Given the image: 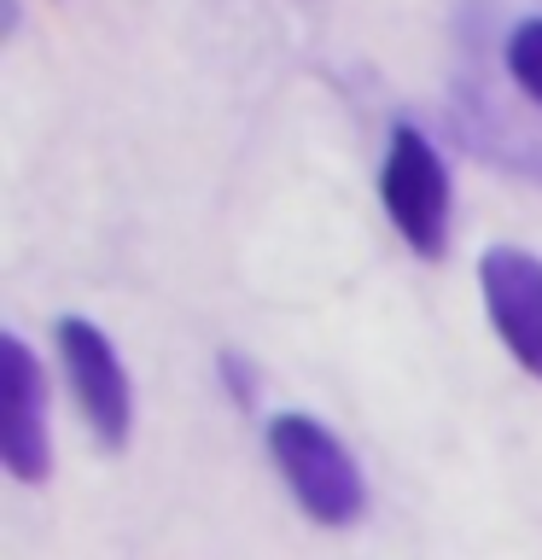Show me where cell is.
<instances>
[{
  "label": "cell",
  "mask_w": 542,
  "mask_h": 560,
  "mask_svg": "<svg viewBox=\"0 0 542 560\" xmlns=\"http://www.w3.org/2000/svg\"><path fill=\"white\" fill-rule=\"evenodd\" d=\"M269 462L286 479L292 502L315 525H327V532H344V525H356L367 514V479H362L356 455L315 415L286 409L269 420Z\"/></svg>",
  "instance_id": "obj_1"
},
{
  "label": "cell",
  "mask_w": 542,
  "mask_h": 560,
  "mask_svg": "<svg viewBox=\"0 0 542 560\" xmlns=\"http://www.w3.org/2000/svg\"><path fill=\"white\" fill-rule=\"evenodd\" d=\"M379 199H385V217H391V228L414 257L437 262L449 252V210H455L449 164L414 122H397L391 140H385Z\"/></svg>",
  "instance_id": "obj_2"
},
{
  "label": "cell",
  "mask_w": 542,
  "mask_h": 560,
  "mask_svg": "<svg viewBox=\"0 0 542 560\" xmlns=\"http://www.w3.org/2000/svg\"><path fill=\"white\" fill-rule=\"evenodd\" d=\"M59 362H64L70 397H76L87 432H94L111 455L129 450V432H134V385H129V368H122L111 332L94 327L87 315H64V322H59Z\"/></svg>",
  "instance_id": "obj_3"
},
{
  "label": "cell",
  "mask_w": 542,
  "mask_h": 560,
  "mask_svg": "<svg viewBox=\"0 0 542 560\" xmlns=\"http://www.w3.org/2000/svg\"><path fill=\"white\" fill-rule=\"evenodd\" d=\"M0 462H7L17 485H47V472H52L47 374L17 332L0 339Z\"/></svg>",
  "instance_id": "obj_4"
},
{
  "label": "cell",
  "mask_w": 542,
  "mask_h": 560,
  "mask_svg": "<svg viewBox=\"0 0 542 560\" xmlns=\"http://www.w3.org/2000/svg\"><path fill=\"white\" fill-rule=\"evenodd\" d=\"M479 292L507 357L542 380V257L519 245H490L479 257Z\"/></svg>",
  "instance_id": "obj_5"
},
{
  "label": "cell",
  "mask_w": 542,
  "mask_h": 560,
  "mask_svg": "<svg viewBox=\"0 0 542 560\" xmlns=\"http://www.w3.org/2000/svg\"><path fill=\"white\" fill-rule=\"evenodd\" d=\"M507 77L531 105H542V18H519L507 30Z\"/></svg>",
  "instance_id": "obj_6"
}]
</instances>
